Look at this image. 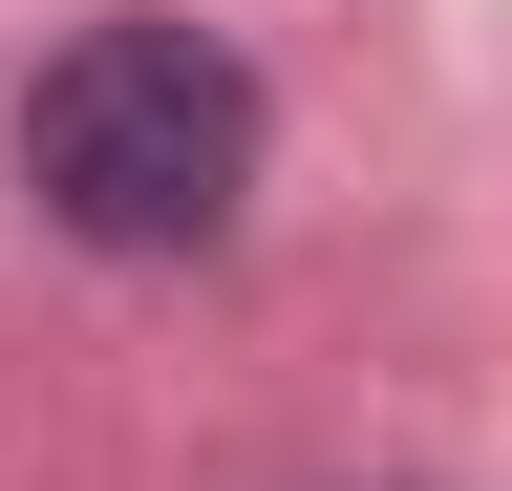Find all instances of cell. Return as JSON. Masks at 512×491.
<instances>
[{"mask_svg":"<svg viewBox=\"0 0 512 491\" xmlns=\"http://www.w3.org/2000/svg\"><path fill=\"white\" fill-rule=\"evenodd\" d=\"M22 193L86 235V257H192L256 193V65L214 22H86L22 86Z\"/></svg>","mask_w":512,"mask_h":491,"instance_id":"cell-1","label":"cell"}]
</instances>
